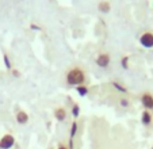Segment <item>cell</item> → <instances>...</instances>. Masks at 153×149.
<instances>
[{
    "mask_svg": "<svg viewBox=\"0 0 153 149\" xmlns=\"http://www.w3.org/2000/svg\"><path fill=\"white\" fill-rule=\"evenodd\" d=\"M72 114H73V117L75 118H77L79 117V114H80V106L79 104H73V107H72Z\"/></svg>",
    "mask_w": 153,
    "mask_h": 149,
    "instance_id": "11",
    "label": "cell"
},
{
    "mask_svg": "<svg viewBox=\"0 0 153 149\" xmlns=\"http://www.w3.org/2000/svg\"><path fill=\"white\" fill-rule=\"evenodd\" d=\"M110 8H111V6H110L108 1H100V3L98 4V10L102 11V12H108Z\"/></svg>",
    "mask_w": 153,
    "mask_h": 149,
    "instance_id": "9",
    "label": "cell"
},
{
    "mask_svg": "<svg viewBox=\"0 0 153 149\" xmlns=\"http://www.w3.org/2000/svg\"><path fill=\"white\" fill-rule=\"evenodd\" d=\"M152 114H150L148 110H144L142 111V114H141V122H142V125H145V126H149L150 123H152Z\"/></svg>",
    "mask_w": 153,
    "mask_h": 149,
    "instance_id": "8",
    "label": "cell"
},
{
    "mask_svg": "<svg viewBox=\"0 0 153 149\" xmlns=\"http://www.w3.org/2000/svg\"><path fill=\"white\" fill-rule=\"evenodd\" d=\"M15 144V138L12 134H4L0 138V149H10Z\"/></svg>",
    "mask_w": 153,
    "mask_h": 149,
    "instance_id": "2",
    "label": "cell"
},
{
    "mask_svg": "<svg viewBox=\"0 0 153 149\" xmlns=\"http://www.w3.org/2000/svg\"><path fill=\"white\" fill-rule=\"evenodd\" d=\"M31 29H37V30H39V27H38L37 25H31Z\"/></svg>",
    "mask_w": 153,
    "mask_h": 149,
    "instance_id": "17",
    "label": "cell"
},
{
    "mask_svg": "<svg viewBox=\"0 0 153 149\" xmlns=\"http://www.w3.org/2000/svg\"><path fill=\"white\" fill-rule=\"evenodd\" d=\"M140 43L146 49L153 48V33H149V31L144 33V34L140 37Z\"/></svg>",
    "mask_w": 153,
    "mask_h": 149,
    "instance_id": "4",
    "label": "cell"
},
{
    "mask_svg": "<svg viewBox=\"0 0 153 149\" xmlns=\"http://www.w3.org/2000/svg\"><path fill=\"white\" fill-rule=\"evenodd\" d=\"M54 118L60 122H62L65 118H67V110L64 109V107H57L54 110Z\"/></svg>",
    "mask_w": 153,
    "mask_h": 149,
    "instance_id": "7",
    "label": "cell"
},
{
    "mask_svg": "<svg viewBox=\"0 0 153 149\" xmlns=\"http://www.w3.org/2000/svg\"><path fill=\"white\" fill-rule=\"evenodd\" d=\"M121 104H122L123 107H126L127 104H129V103H127V99H122V101H121Z\"/></svg>",
    "mask_w": 153,
    "mask_h": 149,
    "instance_id": "15",
    "label": "cell"
},
{
    "mask_svg": "<svg viewBox=\"0 0 153 149\" xmlns=\"http://www.w3.org/2000/svg\"><path fill=\"white\" fill-rule=\"evenodd\" d=\"M85 81V74L80 68H72L67 73V83L69 86H81Z\"/></svg>",
    "mask_w": 153,
    "mask_h": 149,
    "instance_id": "1",
    "label": "cell"
},
{
    "mask_svg": "<svg viewBox=\"0 0 153 149\" xmlns=\"http://www.w3.org/2000/svg\"><path fill=\"white\" fill-rule=\"evenodd\" d=\"M141 103L145 107V110H148V111L153 110V95L150 92H144L141 95Z\"/></svg>",
    "mask_w": 153,
    "mask_h": 149,
    "instance_id": "3",
    "label": "cell"
},
{
    "mask_svg": "<svg viewBox=\"0 0 153 149\" xmlns=\"http://www.w3.org/2000/svg\"><path fill=\"white\" fill-rule=\"evenodd\" d=\"M127 61H129V57H127V56H126V57H123V58H122V66H123L125 69H127V68H129V66H127Z\"/></svg>",
    "mask_w": 153,
    "mask_h": 149,
    "instance_id": "13",
    "label": "cell"
},
{
    "mask_svg": "<svg viewBox=\"0 0 153 149\" xmlns=\"http://www.w3.org/2000/svg\"><path fill=\"white\" fill-rule=\"evenodd\" d=\"M152 149H153V146H152Z\"/></svg>",
    "mask_w": 153,
    "mask_h": 149,
    "instance_id": "18",
    "label": "cell"
},
{
    "mask_svg": "<svg viewBox=\"0 0 153 149\" xmlns=\"http://www.w3.org/2000/svg\"><path fill=\"white\" fill-rule=\"evenodd\" d=\"M113 86L115 87V88L118 89V91H121V92H127V89L125 88L123 86H121V84H119V83H117V81H113Z\"/></svg>",
    "mask_w": 153,
    "mask_h": 149,
    "instance_id": "12",
    "label": "cell"
},
{
    "mask_svg": "<svg viewBox=\"0 0 153 149\" xmlns=\"http://www.w3.org/2000/svg\"><path fill=\"white\" fill-rule=\"evenodd\" d=\"M77 92H79V95H81V96H85V95L88 94V88L84 87V86H79L77 87Z\"/></svg>",
    "mask_w": 153,
    "mask_h": 149,
    "instance_id": "10",
    "label": "cell"
},
{
    "mask_svg": "<svg viewBox=\"0 0 153 149\" xmlns=\"http://www.w3.org/2000/svg\"><path fill=\"white\" fill-rule=\"evenodd\" d=\"M16 122L19 123V125H25V123L29 122V115H27L26 111H23V110H20V111L16 112Z\"/></svg>",
    "mask_w": 153,
    "mask_h": 149,
    "instance_id": "6",
    "label": "cell"
},
{
    "mask_svg": "<svg viewBox=\"0 0 153 149\" xmlns=\"http://www.w3.org/2000/svg\"><path fill=\"white\" fill-rule=\"evenodd\" d=\"M110 56L107 54V53H102V54L98 56V58H96V64H98L99 66H102V68H106L108 64H110Z\"/></svg>",
    "mask_w": 153,
    "mask_h": 149,
    "instance_id": "5",
    "label": "cell"
},
{
    "mask_svg": "<svg viewBox=\"0 0 153 149\" xmlns=\"http://www.w3.org/2000/svg\"><path fill=\"white\" fill-rule=\"evenodd\" d=\"M4 63H6V65L8 66V68H11V66H10V61H8V57H7V56H4Z\"/></svg>",
    "mask_w": 153,
    "mask_h": 149,
    "instance_id": "16",
    "label": "cell"
},
{
    "mask_svg": "<svg viewBox=\"0 0 153 149\" xmlns=\"http://www.w3.org/2000/svg\"><path fill=\"white\" fill-rule=\"evenodd\" d=\"M57 149H69L67 145H64V144H58V148Z\"/></svg>",
    "mask_w": 153,
    "mask_h": 149,
    "instance_id": "14",
    "label": "cell"
}]
</instances>
